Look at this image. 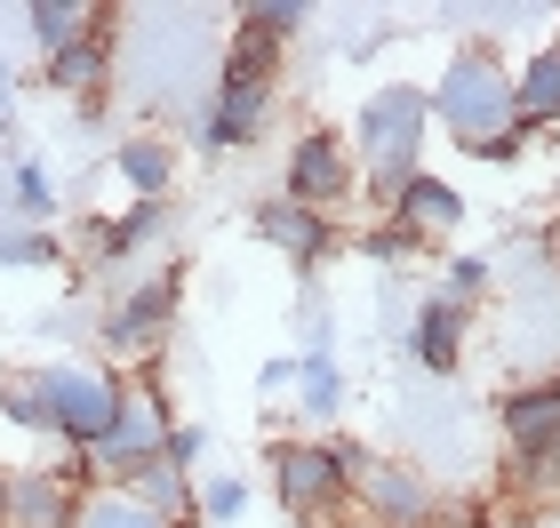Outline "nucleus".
Wrapping results in <instances>:
<instances>
[{"label":"nucleus","instance_id":"f257e3e1","mask_svg":"<svg viewBox=\"0 0 560 528\" xmlns=\"http://www.w3.org/2000/svg\"><path fill=\"white\" fill-rule=\"evenodd\" d=\"M376 457L369 441L352 433H328V441H272V496L289 505V520L304 528H337L352 513V472Z\"/></svg>","mask_w":560,"mask_h":528},{"label":"nucleus","instance_id":"f03ea898","mask_svg":"<svg viewBox=\"0 0 560 528\" xmlns=\"http://www.w3.org/2000/svg\"><path fill=\"white\" fill-rule=\"evenodd\" d=\"M432 129H448L456 144H489L513 129V64L497 57L489 40H465V48H448V64L432 72Z\"/></svg>","mask_w":560,"mask_h":528},{"label":"nucleus","instance_id":"7ed1b4c3","mask_svg":"<svg viewBox=\"0 0 560 528\" xmlns=\"http://www.w3.org/2000/svg\"><path fill=\"white\" fill-rule=\"evenodd\" d=\"M40 368V400H48V441L57 448H96L120 416L129 376L113 361H33Z\"/></svg>","mask_w":560,"mask_h":528},{"label":"nucleus","instance_id":"20e7f679","mask_svg":"<svg viewBox=\"0 0 560 528\" xmlns=\"http://www.w3.org/2000/svg\"><path fill=\"white\" fill-rule=\"evenodd\" d=\"M176 305H185V265H152V272H137L129 289L113 296L105 313H96V344H105V361H152V352L168 344V329H176Z\"/></svg>","mask_w":560,"mask_h":528},{"label":"nucleus","instance_id":"39448f33","mask_svg":"<svg viewBox=\"0 0 560 528\" xmlns=\"http://www.w3.org/2000/svg\"><path fill=\"white\" fill-rule=\"evenodd\" d=\"M168 424H176V400H168V385H161V368H137L129 376V392H120V416H113V433L89 448L96 457V481H129L137 465H152L168 448Z\"/></svg>","mask_w":560,"mask_h":528},{"label":"nucleus","instance_id":"423d86ee","mask_svg":"<svg viewBox=\"0 0 560 528\" xmlns=\"http://www.w3.org/2000/svg\"><path fill=\"white\" fill-rule=\"evenodd\" d=\"M352 520L369 528H441L448 520V496L424 465H400V457H369L352 472Z\"/></svg>","mask_w":560,"mask_h":528},{"label":"nucleus","instance_id":"0eeeda50","mask_svg":"<svg viewBox=\"0 0 560 528\" xmlns=\"http://www.w3.org/2000/svg\"><path fill=\"white\" fill-rule=\"evenodd\" d=\"M272 105H280V81H272V72H233V64H217L209 89H200V144H209V153H248V144L272 129Z\"/></svg>","mask_w":560,"mask_h":528},{"label":"nucleus","instance_id":"6e6552de","mask_svg":"<svg viewBox=\"0 0 560 528\" xmlns=\"http://www.w3.org/2000/svg\"><path fill=\"white\" fill-rule=\"evenodd\" d=\"M361 192V161H352L345 129H296L289 161H280V200H296V209H345V200Z\"/></svg>","mask_w":560,"mask_h":528},{"label":"nucleus","instance_id":"1a4fd4ad","mask_svg":"<svg viewBox=\"0 0 560 528\" xmlns=\"http://www.w3.org/2000/svg\"><path fill=\"white\" fill-rule=\"evenodd\" d=\"M168 200H129L120 216H81L72 224V265H81V281H96V272H113V265H137L144 248H161L168 240Z\"/></svg>","mask_w":560,"mask_h":528},{"label":"nucleus","instance_id":"9d476101","mask_svg":"<svg viewBox=\"0 0 560 528\" xmlns=\"http://www.w3.org/2000/svg\"><path fill=\"white\" fill-rule=\"evenodd\" d=\"M424 129H432V96L424 81H385L361 96L352 113V161H385V153H424Z\"/></svg>","mask_w":560,"mask_h":528},{"label":"nucleus","instance_id":"9b49d317","mask_svg":"<svg viewBox=\"0 0 560 528\" xmlns=\"http://www.w3.org/2000/svg\"><path fill=\"white\" fill-rule=\"evenodd\" d=\"M113 24H120L113 9H96L89 33L72 40V48L40 57V89H48V96H72V105L96 113V96H113V81H120V33H113Z\"/></svg>","mask_w":560,"mask_h":528},{"label":"nucleus","instance_id":"f8f14e48","mask_svg":"<svg viewBox=\"0 0 560 528\" xmlns=\"http://www.w3.org/2000/svg\"><path fill=\"white\" fill-rule=\"evenodd\" d=\"M248 224H257V240H265V248H280V257H289L304 281H313V272L345 248V233H337V224H328L320 209H296V200H280V192H272Z\"/></svg>","mask_w":560,"mask_h":528},{"label":"nucleus","instance_id":"ddd939ff","mask_svg":"<svg viewBox=\"0 0 560 528\" xmlns=\"http://www.w3.org/2000/svg\"><path fill=\"white\" fill-rule=\"evenodd\" d=\"M465 344H472V313H456L441 289L417 296V313H409V337H400V352L424 368V376H456L465 368Z\"/></svg>","mask_w":560,"mask_h":528},{"label":"nucleus","instance_id":"4468645a","mask_svg":"<svg viewBox=\"0 0 560 528\" xmlns=\"http://www.w3.org/2000/svg\"><path fill=\"white\" fill-rule=\"evenodd\" d=\"M0 528H72V489L48 465H9V481H0Z\"/></svg>","mask_w":560,"mask_h":528},{"label":"nucleus","instance_id":"2eb2a0df","mask_svg":"<svg viewBox=\"0 0 560 528\" xmlns=\"http://www.w3.org/2000/svg\"><path fill=\"white\" fill-rule=\"evenodd\" d=\"M385 224H400V233L424 240V248H432V240H456V233H465V192H456L448 176H432V168H424L417 185L385 209Z\"/></svg>","mask_w":560,"mask_h":528},{"label":"nucleus","instance_id":"dca6fc26","mask_svg":"<svg viewBox=\"0 0 560 528\" xmlns=\"http://www.w3.org/2000/svg\"><path fill=\"white\" fill-rule=\"evenodd\" d=\"M497 433H504V457H521V448H545L560 433V376H528L497 400Z\"/></svg>","mask_w":560,"mask_h":528},{"label":"nucleus","instance_id":"f3484780","mask_svg":"<svg viewBox=\"0 0 560 528\" xmlns=\"http://www.w3.org/2000/svg\"><path fill=\"white\" fill-rule=\"evenodd\" d=\"M513 129H528V137L560 129V33L528 64H513Z\"/></svg>","mask_w":560,"mask_h":528},{"label":"nucleus","instance_id":"a211bd4d","mask_svg":"<svg viewBox=\"0 0 560 528\" xmlns=\"http://www.w3.org/2000/svg\"><path fill=\"white\" fill-rule=\"evenodd\" d=\"M113 176L129 185L137 200H176V144L161 129H137L113 144Z\"/></svg>","mask_w":560,"mask_h":528},{"label":"nucleus","instance_id":"6ab92c4d","mask_svg":"<svg viewBox=\"0 0 560 528\" xmlns=\"http://www.w3.org/2000/svg\"><path fill=\"white\" fill-rule=\"evenodd\" d=\"M296 416L304 424H337L345 409H352V376H345V361H337V352H296Z\"/></svg>","mask_w":560,"mask_h":528},{"label":"nucleus","instance_id":"aec40b11","mask_svg":"<svg viewBox=\"0 0 560 528\" xmlns=\"http://www.w3.org/2000/svg\"><path fill=\"white\" fill-rule=\"evenodd\" d=\"M72 528H200V520L192 513L185 520H161V513H144L120 481H96V489L72 496Z\"/></svg>","mask_w":560,"mask_h":528},{"label":"nucleus","instance_id":"412c9836","mask_svg":"<svg viewBox=\"0 0 560 528\" xmlns=\"http://www.w3.org/2000/svg\"><path fill=\"white\" fill-rule=\"evenodd\" d=\"M9 209H16V224H57V168H48L40 153H16L9 161Z\"/></svg>","mask_w":560,"mask_h":528},{"label":"nucleus","instance_id":"4be33fe9","mask_svg":"<svg viewBox=\"0 0 560 528\" xmlns=\"http://www.w3.org/2000/svg\"><path fill=\"white\" fill-rule=\"evenodd\" d=\"M120 489H129V496H137L144 513H161V520H185V513H192V472H176L168 457L137 465V472H129V481H120Z\"/></svg>","mask_w":560,"mask_h":528},{"label":"nucleus","instance_id":"5701e85b","mask_svg":"<svg viewBox=\"0 0 560 528\" xmlns=\"http://www.w3.org/2000/svg\"><path fill=\"white\" fill-rule=\"evenodd\" d=\"M0 424L48 441V400H40V368H33V361H9V368H0Z\"/></svg>","mask_w":560,"mask_h":528},{"label":"nucleus","instance_id":"b1692460","mask_svg":"<svg viewBox=\"0 0 560 528\" xmlns=\"http://www.w3.org/2000/svg\"><path fill=\"white\" fill-rule=\"evenodd\" d=\"M504 489L521 496V505H560V433L545 448H521V457H504Z\"/></svg>","mask_w":560,"mask_h":528},{"label":"nucleus","instance_id":"393cba45","mask_svg":"<svg viewBox=\"0 0 560 528\" xmlns=\"http://www.w3.org/2000/svg\"><path fill=\"white\" fill-rule=\"evenodd\" d=\"M89 0H33V9H24V40L40 48V57H57V48H72L89 33Z\"/></svg>","mask_w":560,"mask_h":528},{"label":"nucleus","instance_id":"a878e982","mask_svg":"<svg viewBox=\"0 0 560 528\" xmlns=\"http://www.w3.org/2000/svg\"><path fill=\"white\" fill-rule=\"evenodd\" d=\"M304 24H313V9H304V0H248V9H233V33L265 40V48H289Z\"/></svg>","mask_w":560,"mask_h":528},{"label":"nucleus","instance_id":"bb28decb","mask_svg":"<svg viewBox=\"0 0 560 528\" xmlns=\"http://www.w3.org/2000/svg\"><path fill=\"white\" fill-rule=\"evenodd\" d=\"M441 296L456 313H480L497 296V257H480V248H456L448 257V272H441Z\"/></svg>","mask_w":560,"mask_h":528},{"label":"nucleus","instance_id":"cd10ccee","mask_svg":"<svg viewBox=\"0 0 560 528\" xmlns=\"http://www.w3.org/2000/svg\"><path fill=\"white\" fill-rule=\"evenodd\" d=\"M65 265V233H40V224H0V272H40Z\"/></svg>","mask_w":560,"mask_h":528},{"label":"nucleus","instance_id":"c85d7f7f","mask_svg":"<svg viewBox=\"0 0 560 528\" xmlns=\"http://www.w3.org/2000/svg\"><path fill=\"white\" fill-rule=\"evenodd\" d=\"M248 505H257V489H248L241 481V472H200V481H192V520H241Z\"/></svg>","mask_w":560,"mask_h":528},{"label":"nucleus","instance_id":"c756f323","mask_svg":"<svg viewBox=\"0 0 560 528\" xmlns=\"http://www.w3.org/2000/svg\"><path fill=\"white\" fill-rule=\"evenodd\" d=\"M352 248H361V265H376V272H400V265H417V257H424V240H409L400 224H369V233L352 240Z\"/></svg>","mask_w":560,"mask_h":528},{"label":"nucleus","instance_id":"7c9ffc66","mask_svg":"<svg viewBox=\"0 0 560 528\" xmlns=\"http://www.w3.org/2000/svg\"><path fill=\"white\" fill-rule=\"evenodd\" d=\"M209 448H217V433H209V424H200V416H176V424H168V448H161V457H168L176 472H192V481H200Z\"/></svg>","mask_w":560,"mask_h":528},{"label":"nucleus","instance_id":"2f4dec72","mask_svg":"<svg viewBox=\"0 0 560 528\" xmlns=\"http://www.w3.org/2000/svg\"><path fill=\"white\" fill-rule=\"evenodd\" d=\"M528 144H537L528 129H504V137H489V144H472V161H489V168H521V161H528Z\"/></svg>","mask_w":560,"mask_h":528},{"label":"nucleus","instance_id":"473e14b6","mask_svg":"<svg viewBox=\"0 0 560 528\" xmlns=\"http://www.w3.org/2000/svg\"><path fill=\"white\" fill-rule=\"evenodd\" d=\"M48 472H57V481L81 496V489H96V457L89 448H57V457H48Z\"/></svg>","mask_w":560,"mask_h":528},{"label":"nucleus","instance_id":"72a5a7b5","mask_svg":"<svg viewBox=\"0 0 560 528\" xmlns=\"http://www.w3.org/2000/svg\"><path fill=\"white\" fill-rule=\"evenodd\" d=\"M289 385H296V352H272L257 368V392H289Z\"/></svg>","mask_w":560,"mask_h":528},{"label":"nucleus","instance_id":"f704fd0d","mask_svg":"<svg viewBox=\"0 0 560 528\" xmlns=\"http://www.w3.org/2000/svg\"><path fill=\"white\" fill-rule=\"evenodd\" d=\"M337 528H369V520H352V513H345V520H337Z\"/></svg>","mask_w":560,"mask_h":528},{"label":"nucleus","instance_id":"c9c22d12","mask_svg":"<svg viewBox=\"0 0 560 528\" xmlns=\"http://www.w3.org/2000/svg\"><path fill=\"white\" fill-rule=\"evenodd\" d=\"M0 481H9V465H0Z\"/></svg>","mask_w":560,"mask_h":528}]
</instances>
